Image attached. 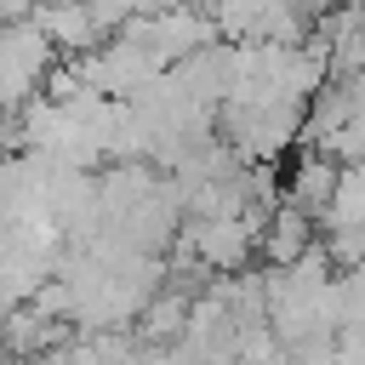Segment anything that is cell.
<instances>
[{
	"mask_svg": "<svg viewBox=\"0 0 365 365\" xmlns=\"http://www.w3.org/2000/svg\"><path fill=\"white\" fill-rule=\"evenodd\" d=\"M51 63H57V46L40 34L34 17L0 23V114H11V108L23 114V108L40 97L34 86H46Z\"/></svg>",
	"mask_w": 365,
	"mask_h": 365,
	"instance_id": "cell-1",
	"label": "cell"
},
{
	"mask_svg": "<svg viewBox=\"0 0 365 365\" xmlns=\"http://www.w3.org/2000/svg\"><path fill=\"white\" fill-rule=\"evenodd\" d=\"M29 17H34L40 34H46L57 51H68V57H86V51H97V46L108 40L103 23L91 17V0H46V6H34Z\"/></svg>",
	"mask_w": 365,
	"mask_h": 365,
	"instance_id": "cell-2",
	"label": "cell"
},
{
	"mask_svg": "<svg viewBox=\"0 0 365 365\" xmlns=\"http://www.w3.org/2000/svg\"><path fill=\"white\" fill-rule=\"evenodd\" d=\"M336 182H342V165H336L331 154L308 148V154L297 160L291 182H285V205H297V211H308V217L319 222V217L331 211V200H336Z\"/></svg>",
	"mask_w": 365,
	"mask_h": 365,
	"instance_id": "cell-3",
	"label": "cell"
},
{
	"mask_svg": "<svg viewBox=\"0 0 365 365\" xmlns=\"http://www.w3.org/2000/svg\"><path fill=\"white\" fill-rule=\"evenodd\" d=\"M314 245H319V240H314V217L279 200V211H274V217H268V228H262L268 268H291V262H302Z\"/></svg>",
	"mask_w": 365,
	"mask_h": 365,
	"instance_id": "cell-4",
	"label": "cell"
},
{
	"mask_svg": "<svg viewBox=\"0 0 365 365\" xmlns=\"http://www.w3.org/2000/svg\"><path fill=\"white\" fill-rule=\"evenodd\" d=\"M319 222H325V228H359V234H365V165H342L336 200H331V211H325Z\"/></svg>",
	"mask_w": 365,
	"mask_h": 365,
	"instance_id": "cell-5",
	"label": "cell"
}]
</instances>
